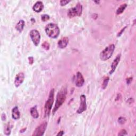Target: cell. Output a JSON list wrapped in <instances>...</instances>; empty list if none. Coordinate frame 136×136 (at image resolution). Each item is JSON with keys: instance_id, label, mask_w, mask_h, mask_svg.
<instances>
[{"instance_id": "obj_29", "label": "cell", "mask_w": 136, "mask_h": 136, "mask_svg": "<svg viewBox=\"0 0 136 136\" xmlns=\"http://www.w3.org/2000/svg\"><path fill=\"white\" fill-rule=\"evenodd\" d=\"M63 134H64V132L63 131H60L59 133H58L57 134V135H58V136H59V135L61 136V135H63Z\"/></svg>"}, {"instance_id": "obj_28", "label": "cell", "mask_w": 136, "mask_h": 136, "mask_svg": "<svg viewBox=\"0 0 136 136\" xmlns=\"http://www.w3.org/2000/svg\"><path fill=\"white\" fill-rule=\"evenodd\" d=\"M1 119H2V121H6V119H7L6 114H4V113H3V114H2V117H1Z\"/></svg>"}, {"instance_id": "obj_15", "label": "cell", "mask_w": 136, "mask_h": 136, "mask_svg": "<svg viewBox=\"0 0 136 136\" xmlns=\"http://www.w3.org/2000/svg\"><path fill=\"white\" fill-rule=\"evenodd\" d=\"M25 21H24V20H20L17 24V25L16 26V29L20 32H21L23 30L24 26H25Z\"/></svg>"}, {"instance_id": "obj_7", "label": "cell", "mask_w": 136, "mask_h": 136, "mask_svg": "<svg viewBox=\"0 0 136 136\" xmlns=\"http://www.w3.org/2000/svg\"><path fill=\"white\" fill-rule=\"evenodd\" d=\"M47 126V123L44 122L35 130L32 134L33 136H42L44 133Z\"/></svg>"}, {"instance_id": "obj_14", "label": "cell", "mask_w": 136, "mask_h": 136, "mask_svg": "<svg viewBox=\"0 0 136 136\" xmlns=\"http://www.w3.org/2000/svg\"><path fill=\"white\" fill-rule=\"evenodd\" d=\"M12 116L14 120H18L20 118V114L17 106H15L12 111Z\"/></svg>"}, {"instance_id": "obj_8", "label": "cell", "mask_w": 136, "mask_h": 136, "mask_svg": "<svg viewBox=\"0 0 136 136\" xmlns=\"http://www.w3.org/2000/svg\"><path fill=\"white\" fill-rule=\"evenodd\" d=\"M87 105H86V96L84 95H81L80 96V106L77 110V113L80 114L86 110Z\"/></svg>"}, {"instance_id": "obj_17", "label": "cell", "mask_w": 136, "mask_h": 136, "mask_svg": "<svg viewBox=\"0 0 136 136\" xmlns=\"http://www.w3.org/2000/svg\"><path fill=\"white\" fill-rule=\"evenodd\" d=\"M12 129V125H11L10 123H8L5 127L4 128V133L7 135H9L11 133V131Z\"/></svg>"}, {"instance_id": "obj_21", "label": "cell", "mask_w": 136, "mask_h": 136, "mask_svg": "<svg viewBox=\"0 0 136 136\" xmlns=\"http://www.w3.org/2000/svg\"><path fill=\"white\" fill-rule=\"evenodd\" d=\"M41 19H42V20L44 22L47 21L50 19V16L47 15V14H44V15L42 16Z\"/></svg>"}, {"instance_id": "obj_9", "label": "cell", "mask_w": 136, "mask_h": 136, "mask_svg": "<svg viewBox=\"0 0 136 136\" xmlns=\"http://www.w3.org/2000/svg\"><path fill=\"white\" fill-rule=\"evenodd\" d=\"M25 78V75H24L23 73L20 72L16 76L15 78V80H14V85L16 87H18L20 86L24 80Z\"/></svg>"}, {"instance_id": "obj_2", "label": "cell", "mask_w": 136, "mask_h": 136, "mask_svg": "<svg viewBox=\"0 0 136 136\" xmlns=\"http://www.w3.org/2000/svg\"><path fill=\"white\" fill-rule=\"evenodd\" d=\"M45 32L50 38H56L60 34V29L56 24L51 23L46 26Z\"/></svg>"}, {"instance_id": "obj_25", "label": "cell", "mask_w": 136, "mask_h": 136, "mask_svg": "<svg viewBox=\"0 0 136 136\" xmlns=\"http://www.w3.org/2000/svg\"><path fill=\"white\" fill-rule=\"evenodd\" d=\"M29 59V64H32L33 63V58L32 57H29L28 58Z\"/></svg>"}, {"instance_id": "obj_6", "label": "cell", "mask_w": 136, "mask_h": 136, "mask_svg": "<svg viewBox=\"0 0 136 136\" xmlns=\"http://www.w3.org/2000/svg\"><path fill=\"white\" fill-rule=\"evenodd\" d=\"M30 36L34 45L37 46L41 41V35L40 32L36 29H33L30 32Z\"/></svg>"}, {"instance_id": "obj_10", "label": "cell", "mask_w": 136, "mask_h": 136, "mask_svg": "<svg viewBox=\"0 0 136 136\" xmlns=\"http://www.w3.org/2000/svg\"><path fill=\"white\" fill-rule=\"evenodd\" d=\"M85 82V80L82 75L80 72H78L76 80V86L78 87H80L83 86Z\"/></svg>"}, {"instance_id": "obj_18", "label": "cell", "mask_w": 136, "mask_h": 136, "mask_svg": "<svg viewBox=\"0 0 136 136\" xmlns=\"http://www.w3.org/2000/svg\"><path fill=\"white\" fill-rule=\"evenodd\" d=\"M127 7V4H123L122 5H121V6L118 9L117 11H116V14H120L121 13H122Z\"/></svg>"}, {"instance_id": "obj_4", "label": "cell", "mask_w": 136, "mask_h": 136, "mask_svg": "<svg viewBox=\"0 0 136 136\" xmlns=\"http://www.w3.org/2000/svg\"><path fill=\"white\" fill-rule=\"evenodd\" d=\"M115 50V45L111 44L102 51L100 54V59L102 61H106L109 60Z\"/></svg>"}, {"instance_id": "obj_13", "label": "cell", "mask_w": 136, "mask_h": 136, "mask_svg": "<svg viewBox=\"0 0 136 136\" xmlns=\"http://www.w3.org/2000/svg\"><path fill=\"white\" fill-rule=\"evenodd\" d=\"M44 8L43 3L41 1L37 2L34 6H33V10L36 12H41Z\"/></svg>"}, {"instance_id": "obj_1", "label": "cell", "mask_w": 136, "mask_h": 136, "mask_svg": "<svg viewBox=\"0 0 136 136\" xmlns=\"http://www.w3.org/2000/svg\"><path fill=\"white\" fill-rule=\"evenodd\" d=\"M66 94H67V90L66 87H62L60 89V90L58 92V93L56 96V103L55 104V106L53 109L52 113L54 114L56 111L59 109L60 107L64 103V101L66 99Z\"/></svg>"}, {"instance_id": "obj_19", "label": "cell", "mask_w": 136, "mask_h": 136, "mask_svg": "<svg viewBox=\"0 0 136 136\" xmlns=\"http://www.w3.org/2000/svg\"><path fill=\"white\" fill-rule=\"evenodd\" d=\"M109 81V78L106 77V78L104 80L103 83V84H102V86H101L102 88L105 89L106 88V87H107V86H108V84Z\"/></svg>"}, {"instance_id": "obj_26", "label": "cell", "mask_w": 136, "mask_h": 136, "mask_svg": "<svg viewBox=\"0 0 136 136\" xmlns=\"http://www.w3.org/2000/svg\"><path fill=\"white\" fill-rule=\"evenodd\" d=\"M126 27H125L124 28H123L122 29V30H121V31L120 32H119L118 33V35H117V36L118 37H120L121 35H122V32L124 31V29H125L126 28Z\"/></svg>"}, {"instance_id": "obj_3", "label": "cell", "mask_w": 136, "mask_h": 136, "mask_svg": "<svg viewBox=\"0 0 136 136\" xmlns=\"http://www.w3.org/2000/svg\"><path fill=\"white\" fill-rule=\"evenodd\" d=\"M54 89H52L50 91L49 96H48V98L46 101L44 107L45 117L48 116L50 114L51 109L53 104V101H54Z\"/></svg>"}, {"instance_id": "obj_16", "label": "cell", "mask_w": 136, "mask_h": 136, "mask_svg": "<svg viewBox=\"0 0 136 136\" xmlns=\"http://www.w3.org/2000/svg\"><path fill=\"white\" fill-rule=\"evenodd\" d=\"M30 114L32 117L35 119H37L39 117V114L38 113L36 106H35L30 109Z\"/></svg>"}, {"instance_id": "obj_12", "label": "cell", "mask_w": 136, "mask_h": 136, "mask_svg": "<svg viewBox=\"0 0 136 136\" xmlns=\"http://www.w3.org/2000/svg\"><path fill=\"white\" fill-rule=\"evenodd\" d=\"M69 43V38L66 37L62 38L61 40L58 42V46L60 48H64L66 47Z\"/></svg>"}, {"instance_id": "obj_22", "label": "cell", "mask_w": 136, "mask_h": 136, "mask_svg": "<svg viewBox=\"0 0 136 136\" xmlns=\"http://www.w3.org/2000/svg\"><path fill=\"white\" fill-rule=\"evenodd\" d=\"M126 122V119L125 118L123 117H120L118 119V122L121 124H123Z\"/></svg>"}, {"instance_id": "obj_11", "label": "cell", "mask_w": 136, "mask_h": 136, "mask_svg": "<svg viewBox=\"0 0 136 136\" xmlns=\"http://www.w3.org/2000/svg\"><path fill=\"white\" fill-rule=\"evenodd\" d=\"M120 59H121V54H119L114 60L112 63L111 64V70L110 71V74H112L115 71L116 67L118 65V64L119 63V62L120 61Z\"/></svg>"}, {"instance_id": "obj_24", "label": "cell", "mask_w": 136, "mask_h": 136, "mask_svg": "<svg viewBox=\"0 0 136 136\" xmlns=\"http://www.w3.org/2000/svg\"><path fill=\"white\" fill-rule=\"evenodd\" d=\"M70 2L69 1H65V0H62V1H60V4L61 6H65L66 4L67 3H69Z\"/></svg>"}, {"instance_id": "obj_23", "label": "cell", "mask_w": 136, "mask_h": 136, "mask_svg": "<svg viewBox=\"0 0 136 136\" xmlns=\"http://www.w3.org/2000/svg\"><path fill=\"white\" fill-rule=\"evenodd\" d=\"M128 134V133L127 132V131L124 129H122L119 132V133H118L119 135H126Z\"/></svg>"}, {"instance_id": "obj_27", "label": "cell", "mask_w": 136, "mask_h": 136, "mask_svg": "<svg viewBox=\"0 0 136 136\" xmlns=\"http://www.w3.org/2000/svg\"><path fill=\"white\" fill-rule=\"evenodd\" d=\"M132 80V78H131V77L129 78H128L127 79V84H128V85L130 84L131 83V82Z\"/></svg>"}, {"instance_id": "obj_20", "label": "cell", "mask_w": 136, "mask_h": 136, "mask_svg": "<svg viewBox=\"0 0 136 136\" xmlns=\"http://www.w3.org/2000/svg\"><path fill=\"white\" fill-rule=\"evenodd\" d=\"M43 48H44V49L46 51L50 49V44H49V43H48V42H44L43 44H42V45Z\"/></svg>"}, {"instance_id": "obj_5", "label": "cell", "mask_w": 136, "mask_h": 136, "mask_svg": "<svg viewBox=\"0 0 136 136\" xmlns=\"http://www.w3.org/2000/svg\"><path fill=\"white\" fill-rule=\"evenodd\" d=\"M82 12V5L78 3L75 7L70 9L67 12V16L70 18H73L76 16H80Z\"/></svg>"}]
</instances>
